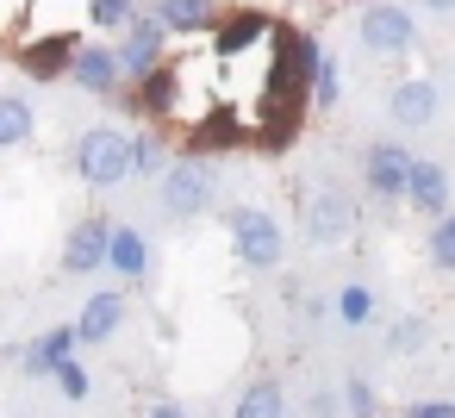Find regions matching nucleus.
Listing matches in <instances>:
<instances>
[{
	"instance_id": "nucleus-23",
	"label": "nucleus",
	"mask_w": 455,
	"mask_h": 418,
	"mask_svg": "<svg viewBox=\"0 0 455 418\" xmlns=\"http://www.w3.org/2000/svg\"><path fill=\"white\" fill-rule=\"evenodd\" d=\"M343 418H380V387L368 374H349L343 381Z\"/></svg>"
},
{
	"instance_id": "nucleus-25",
	"label": "nucleus",
	"mask_w": 455,
	"mask_h": 418,
	"mask_svg": "<svg viewBox=\"0 0 455 418\" xmlns=\"http://www.w3.org/2000/svg\"><path fill=\"white\" fill-rule=\"evenodd\" d=\"M380 312V300H374V287H362V281H349L343 293H337V318L343 325H368Z\"/></svg>"
},
{
	"instance_id": "nucleus-1",
	"label": "nucleus",
	"mask_w": 455,
	"mask_h": 418,
	"mask_svg": "<svg viewBox=\"0 0 455 418\" xmlns=\"http://www.w3.org/2000/svg\"><path fill=\"white\" fill-rule=\"evenodd\" d=\"M76 175H82L88 188H119V181H132V132H119V125H88V132L76 138Z\"/></svg>"
},
{
	"instance_id": "nucleus-30",
	"label": "nucleus",
	"mask_w": 455,
	"mask_h": 418,
	"mask_svg": "<svg viewBox=\"0 0 455 418\" xmlns=\"http://www.w3.org/2000/svg\"><path fill=\"white\" fill-rule=\"evenodd\" d=\"M405 418H455V399H418L405 406Z\"/></svg>"
},
{
	"instance_id": "nucleus-3",
	"label": "nucleus",
	"mask_w": 455,
	"mask_h": 418,
	"mask_svg": "<svg viewBox=\"0 0 455 418\" xmlns=\"http://www.w3.org/2000/svg\"><path fill=\"white\" fill-rule=\"evenodd\" d=\"M362 51L368 57H405L418 44V13L399 7V0H374V7H362Z\"/></svg>"
},
{
	"instance_id": "nucleus-19",
	"label": "nucleus",
	"mask_w": 455,
	"mask_h": 418,
	"mask_svg": "<svg viewBox=\"0 0 455 418\" xmlns=\"http://www.w3.org/2000/svg\"><path fill=\"white\" fill-rule=\"evenodd\" d=\"M231 418H287V387H281L275 374L250 381V387H243V399L231 406Z\"/></svg>"
},
{
	"instance_id": "nucleus-2",
	"label": "nucleus",
	"mask_w": 455,
	"mask_h": 418,
	"mask_svg": "<svg viewBox=\"0 0 455 418\" xmlns=\"http://www.w3.org/2000/svg\"><path fill=\"white\" fill-rule=\"evenodd\" d=\"M225 225H231V250H237L243 269H281V256H287V231H281L275 213H262V206H231Z\"/></svg>"
},
{
	"instance_id": "nucleus-21",
	"label": "nucleus",
	"mask_w": 455,
	"mask_h": 418,
	"mask_svg": "<svg viewBox=\"0 0 455 418\" xmlns=\"http://www.w3.org/2000/svg\"><path fill=\"white\" fill-rule=\"evenodd\" d=\"M424 262L436 275H455V206L430 219V237H424Z\"/></svg>"
},
{
	"instance_id": "nucleus-24",
	"label": "nucleus",
	"mask_w": 455,
	"mask_h": 418,
	"mask_svg": "<svg viewBox=\"0 0 455 418\" xmlns=\"http://www.w3.org/2000/svg\"><path fill=\"white\" fill-rule=\"evenodd\" d=\"M337 100H343V76H337V57L324 51V57H318V69H312V107H318V113H331Z\"/></svg>"
},
{
	"instance_id": "nucleus-28",
	"label": "nucleus",
	"mask_w": 455,
	"mask_h": 418,
	"mask_svg": "<svg viewBox=\"0 0 455 418\" xmlns=\"http://www.w3.org/2000/svg\"><path fill=\"white\" fill-rule=\"evenodd\" d=\"M57 387H63V399H88V368L76 356H63L57 362Z\"/></svg>"
},
{
	"instance_id": "nucleus-11",
	"label": "nucleus",
	"mask_w": 455,
	"mask_h": 418,
	"mask_svg": "<svg viewBox=\"0 0 455 418\" xmlns=\"http://www.w3.org/2000/svg\"><path fill=\"white\" fill-rule=\"evenodd\" d=\"M107 237H113V225L94 213V219H82V225H69V237H63V275H94V269H107Z\"/></svg>"
},
{
	"instance_id": "nucleus-5",
	"label": "nucleus",
	"mask_w": 455,
	"mask_h": 418,
	"mask_svg": "<svg viewBox=\"0 0 455 418\" xmlns=\"http://www.w3.org/2000/svg\"><path fill=\"white\" fill-rule=\"evenodd\" d=\"M119 32H125V38H119L113 51H119V76H125V82H138L144 69H156V63H163L169 26H163L156 13H144V7H138V13H132V20H125Z\"/></svg>"
},
{
	"instance_id": "nucleus-9",
	"label": "nucleus",
	"mask_w": 455,
	"mask_h": 418,
	"mask_svg": "<svg viewBox=\"0 0 455 418\" xmlns=\"http://www.w3.org/2000/svg\"><path fill=\"white\" fill-rule=\"evenodd\" d=\"M76 32H44V38H26L20 44V69L32 76V82H63L69 76V57H76Z\"/></svg>"
},
{
	"instance_id": "nucleus-27",
	"label": "nucleus",
	"mask_w": 455,
	"mask_h": 418,
	"mask_svg": "<svg viewBox=\"0 0 455 418\" xmlns=\"http://www.w3.org/2000/svg\"><path fill=\"white\" fill-rule=\"evenodd\" d=\"M387 350H393V356H411V350H424V318H399V325L387 331Z\"/></svg>"
},
{
	"instance_id": "nucleus-10",
	"label": "nucleus",
	"mask_w": 455,
	"mask_h": 418,
	"mask_svg": "<svg viewBox=\"0 0 455 418\" xmlns=\"http://www.w3.org/2000/svg\"><path fill=\"white\" fill-rule=\"evenodd\" d=\"M449 194H455L449 169L430 163V157H411V175H405V200H411V213H418V219H436V213H449Z\"/></svg>"
},
{
	"instance_id": "nucleus-26",
	"label": "nucleus",
	"mask_w": 455,
	"mask_h": 418,
	"mask_svg": "<svg viewBox=\"0 0 455 418\" xmlns=\"http://www.w3.org/2000/svg\"><path fill=\"white\" fill-rule=\"evenodd\" d=\"M132 13H138V0H88V26L94 32H119Z\"/></svg>"
},
{
	"instance_id": "nucleus-4",
	"label": "nucleus",
	"mask_w": 455,
	"mask_h": 418,
	"mask_svg": "<svg viewBox=\"0 0 455 418\" xmlns=\"http://www.w3.org/2000/svg\"><path fill=\"white\" fill-rule=\"evenodd\" d=\"M163 206H169L175 219H200V213L212 206V169H206L200 150H188V157H175V163L163 169Z\"/></svg>"
},
{
	"instance_id": "nucleus-31",
	"label": "nucleus",
	"mask_w": 455,
	"mask_h": 418,
	"mask_svg": "<svg viewBox=\"0 0 455 418\" xmlns=\"http://www.w3.org/2000/svg\"><path fill=\"white\" fill-rule=\"evenodd\" d=\"M144 418H188V406H175V399H156Z\"/></svg>"
},
{
	"instance_id": "nucleus-18",
	"label": "nucleus",
	"mask_w": 455,
	"mask_h": 418,
	"mask_svg": "<svg viewBox=\"0 0 455 418\" xmlns=\"http://www.w3.org/2000/svg\"><path fill=\"white\" fill-rule=\"evenodd\" d=\"M76 343H82V337H76V325H57V331H44L38 343H26V350H20V368L44 381V374H57V362H63Z\"/></svg>"
},
{
	"instance_id": "nucleus-13",
	"label": "nucleus",
	"mask_w": 455,
	"mask_h": 418,
	"mask_svg": "<svg viewBox=\"0 0 455 418\" xmlns=\"http://www.w3.org/2000/svg\"><path fill=\"white\" fill-rule=\"evenodd\" d=\"M436 107H443V94H436V82H424V76H405V82L393 88V100H387V113H393L399 132H424V125L436 119Z\"/></svg>"
},
{
	"instance_id": "nucleus-22",
	"label": "nucleus",
	"mask_w": 455,
	"mask_h": 418,
	"mask_svg": "<svg viewBox=\"0 0 455 418\" xmlns=\"http://www.w3.org/2000/svg\"><path fill=\"white\" fill-rule=\"evenodd\" d=\"M163 169H169L163 132H138V138H132V175H163Z\"/></svg>"
},
{
	"instance_id": "nucleus-17",
	"label": "nucleus",
	"mask_w": 455,
	"mask_h": 418,
	"mask_svg": "<svg viewBox=\"0 0 455 418\" xmlns=\"http://www.w3.org/2000/svg\"><path fill=\"white\" fill-rule=\"evenodd\" d=\"M150 13H156L169 32L188 38V32H212L225 7H219V0H150Z\"/></svg>"
},
{
	"instance_id": "nucleus-12",
	"label": "nucleus",
	"mask_w": 455,
	"mask_h": 418,
	"mask_svg": "<svg viewBox=\"0 0 455 418\" xmlns=\"http://www.w3.org/2000/svg\"><path fill=\"white\" fill-rule=\"evenodd\" d=\"M175 94H181V69L175 63H156V69H144L138 82H132V113H144V119H169L175 113Z\"/></svg>"
},
{
	"instance_id": "nucleus-8",
	"label": "nucleus",
	"mask_w": 455,
	"mask_h": 418,
	"mask_svg": "<svg viewBox=\"0 0 455 418\" xmlns=\"http://www.w3.org/2000/svg\"><path fill=\"white\" fill-rule=\"evenodd\" d=\"M69 82L82 88V94H119L125 88V76H119V51L113 44H76V57H69Z\"/></svg>"
},
{
	"instance_id": "nucleus-6",
	"label": "nucleus",
	"mask_w": 455,
	"mask_h": 418,
	"mask_svg": "<svg viewBox=\"0 0 455 418\" xmlns=\"http://www.w3.org/2000/svg\"><path fill=\"white\" fill-rule=\"evenodd\" d=\"M405 175H411V150L399 138H374L362 150V181L374 200H405Z\"/></svg>"
},
{
	"instance_id": "nucleus-14",
	"label": "nucleus",
	"mask_w": 455,
	"mask_h": 418,
	"mask_svg": "<svg viewBox=\"0 0 455 418\" xmlns=\"http://www.w3.org/2000/svg\"><path fill=\"white\" fill-rule=\"evenodd\" d=\"M349 231H355V206H349L343 194H331V188L312 194V206H306V237H312V244H343Z\"/></svg>"
},
{
	"instance_id": "nucleus-16",
	"label": "nucleus",
	"mask_w": 455,
	"mask_h": 418,
	"mask_svg": "<svg viewBox=\"0 0 455 418\" xmlns=\"http://www.w3.org/2000/svg\"><path fill=\"white\" fill-rule=\"evenodd\" d=\"M119 325H125V293H119V287H100V293L82 306V318H76V337H82V343H107Z\"/></svg>"
},
{
	"instance_id": "nucleus-15",
	"label": "nucleus",
	"mask_w": 455,
	"mask_h": 418,
	"mask_svg": "<svg viewBox=\"0 0 455 418\" xmlns=\"http://www.w3.org/2000/svg\"><path fill=\"white\" fill-rule=\"evenodd\" d=\"M107 269H113L119 281H144V275H150V237L132 231V225H113V237H107Z\"/></svg>"
},
{
	"instance_id": "nucleus-20",
	"label": "nucleus",
	"mask_w": 455,
	"mask_h": 418,
	"mask_svg": "<svg viewBox=\"0 0 455 418\" xmlns=\"http://www.w3.org/2000/svg\"><path fill=\"white\" fill-rule=\"evenodd\" d=\"M32 132H38V113H32V100H26V94H0V150L26 144Z\"/></svg>"
},
{
	"instance_id": "nucleus-7",
	"label": "nucleus",
	"mask_w": 455,
	"mask_h": 418,
	"mask_svg": "<svg viewBox=\"0 0 455 418\" xmlns=\"http://www.w3.org/2000/svg\"><path fill=\"white\" fill-rule=\"evenodd\" d=\"M275 32V20L262 7H237V13H219L212 26V57H250L262 38Z\"/></svg>"
},
{
	"instance_id": "nucleus-29",
	"label": "nucleus",
	"mask_w": 455,
	"mask_h": 418,
	"mask_svg": "<svg viewBox=\"0 0 455 418\" xmlns=\"http://www.w3.org/2000/svg\"><path fill=\"white\" fill-rule=\"evenodd\" d=\"M306 418H343V393L312 387V393H306Z\"/></svg>"
},
{
	"instance_id": "nucleus-32",
	"label": "nucleus",
	"mask_w": 455,
	"mask_h": 418,
	"mask_svg": "<svg viewBox=\"0 0 455 418\" xmlns=\"http://www.w3.org/2000/svg\"><path fill=\"white\" fill-rule=\"evenodd\" d=\"M411 7H424V13H436V20H449V13H455V0H411Z\"/></svg>"
}]
</instances>
